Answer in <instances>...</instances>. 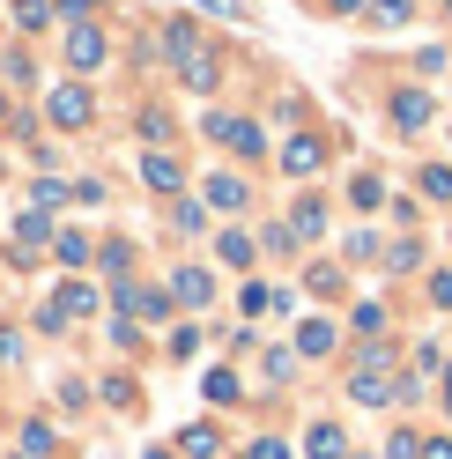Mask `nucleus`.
Instances as JSON below:
<instances>
[{
	"mask_svg": "<svg viewBox=\"0 0 452 459\" xmlns=\"http://www.w3.org/2000/svg\"><path fill=\"white\" fill-rule=\"evenodd\" d=\"M52 119H60V126H82V119H90V97H82V90H52Z\"/></svg>",
	"mask_w": 452,
	"mask_h": 459,
	"instance_id": "f257e3e1",
	"label": "nucleus"
},
{
	"mask_svg": "<svg viewBox=\"0 0 452 459\" xmlns=\"http://www.w3.org/2000/svg\"><path fill=\"white\" fill-rule=\"evenodd\" d=\"M67 60H74V67H97V60H104V38H97V30H74V38H67Z\"/></svg>",
	"mask_w": 452,
	"mask_h": 459,
	"instance_id": "f03ea898",
	"label": "nucleus"
},
{
	"mask_svg": "<svg viewBox=\"0 0 452 459\" xmlns=\"http://www.w3.org/2000/svg\"><path fill=\"white\" fill-rule=\"evenodd\" d=\"M282 163H290L297 178H304V170H319V141H290V149H282Z\"/></svg>",
	"mask_w": 452,
	"mask_h": 459,
	"instance_id": "7ed1b4c3",
	"label": "nucleus"
},
{
	"mask_svg": "<svg viewBox=\"0 0 452 459\" xmlns=\"http://www.w3.org/2000/svg\"><path fill=\"white\" fill-rule=\"evenodd\" d=\"M215 141H238V149H260V126H245V119H215Z\"/></svg>",
	"mask_w": 452,
	"mask_h": 459,
	"instance_id": "20e7f679",
	"label": "nucleus"
},
{
	"mask_svg": "<svg viewBox=\"0 0 452 459\" xmlns=\"http://www.w3.org/2000/svg\"><path fill=\"white\" fill-rule=\"evenodd\" d=\"M342 452H349V445H342V429L319 422V429H312V459H342Z\"/></svg>",
	"mask_w": 452,
	"mask_h": 459,
	"instance_id": "39448f33",
	"label": "nucleus"
},
{
	"mask_svg": "<svg viewBox=\"0 0 452 459\" xmlns=\"http://www.w3.org/2000/svg\"><path fill=\"white\" fill-rule=\"evenodd\" d=\"M141 170H149V186H156V193H171V186H178V163H171V156H149Z\"/></svg>",
	"mask_w": 452,
	"mask_h": 459,
	"instance_id": "423d86ee",
	"label": "nucleus"
},
{
	"mask_svg": "<svg viewBox=\"0 0 452 459\" xmlns=\"http://www.w3.org/2000/svg\"><path fill=\"white\" fill-rule=\"evenodd\" d=\"M178 297H186V304H208V274L186 267V274H178Z\"/></svg>",
	"mask_w": 452,
	"mask_h": 459,
	"instance_id": "0eeeda50",
	"label": "nucleus"
},
{
	"mask_svg": "<svg viewBox=\"0 0 452 459\" xmlns=\"http://www.w3.org/2000/svg\"><path fill=\"white\" fill-rule=\"evenodd\" d=\"M186 82H193V90H208V82H215V60H208V52H193V60H186Z\"/></svg>",
	"mask_w": 452,
	"mask_h": 459,
	"instance_id": "6e6552de",
	"label": "nucleus"
},
{
	"mask_svg": "<svg viewBox=\"0 0 452 459\" xmlns=\"http://www.w3.org/2000/svg\"><path fill=\"white\" fill-rule=\"evenodd\" d=\"M178 445H186L193 459H208V452H215V429H186V437H178Z\"/></svg>",
	"mask_w": 452,
	"mask_h": 459,
	"instance_id": "1a4fd4ad",
	"label": "nucleus"
},
{
	"mask_svg": "<svg viewBox=\"0 0 452 459\" xmlns=\"http://www.w3.org/2000/svg\"><path fill=\"white\" fill-rule=\"evenodd\" d=\"M430 119V97H401V126H422Z\"/></svg>",
	"mask_w": 452,
	"mask_h": 459,
	"instance_id": "9d476101",
	"label": "nucleus"
},
{
	"mask_svg": "<svg viewBox=\"0 0 452 459\" xmlns=\"http://www.w3.org/2000/svg\"><path fill=\"white\" fill-rule=\"evenodd\" d=\"M252 459H290V452H282V445H252Z\"/></svg>",
	"mask_w": 452,
	"mask_h": 459,
	"instance_id": "9b49d317",
	"label": "nucleus"
},
{
	"mask_svg": "<svg viewBox=\"0 0 452 459\" xmlns=\"http://www.w3.org/2000/svg\"><path fill=\"white\" fill-rule=\"evenodd\" d=\"M334 8H363V0H334Z\"/></svg>",
	"mask_w": 452,
	"mask_h": 459,
	"instance_id": "f8f14e48",
	"label": "nucleus"
},
{
	"mask_svg": "<svg viewBox=\"0 0 452 459\" xmlns=\"http://www.w3.org/2000/svg\"><path fill=\"white\" fill-rule=\"evenodd\" d=\"M67 8H90V0H67Z\"/></svg>",
	"mask_w": 452,
	"mask_h": 459,
	"instance_id": "ddd939ff",
	"label": "nucleus"
},
{
	"mask_svg": "<svg viewBox=\"0 0 452 459\" xmlns=\"http://www.w3.org/2000/svg\"><path fill=\"white\" fill-rule=\"evenodd\" d=\"M0 111H8V97H0Z\"/></svg>",
	"mask_w": 452,
	"mask_h": 459,
	"instance_id": "4468645a",
	"label": "nucleus"
}]
</instances>
